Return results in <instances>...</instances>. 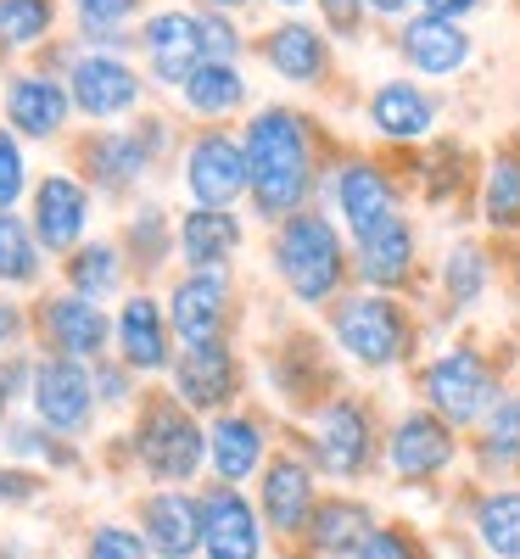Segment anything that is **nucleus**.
Listing matches in <instances>:
<instances>
[{
  "mask_svg": "<svg viewBox=\"0 0 520 559\" xmlns=\"http://www.w3.org/2000/svg\"><path fill=\"white\" fill-rule=\"evenodd\" d=\"M263 62L280 79H292V84H319L330 73V34L292 17V23H280V28L263 34Z\"/></svg>",
  "mask_w": 520,
  "mask_h": 559,
  "instance_id": "18",
  "label": "nucleus"
},
{
  "mask_svg": "<svg viewBox=\"0 0 520 559\" xmlns=\"http://www.w3.org/2000/svg\"><path fill=\"white\" fill-rule=\"evenodd\" d=\"M247 168H252V207L274 224L303 213L314 191V134L308 118L292 107H263L247 123Z\"/></svg>",
  "mask_w": 520,
  "mask_h": 559,
  "instance_id": "1",
  "label": "nucleus"
},
{
  "mask_svg": "<svg viewBox=\"0 0 520 559\" xmlns=\"http://www.w3.org/2000/svg\"><path fill=\"white\" fill-rule=\"evenodd\" d=\"M314 509H319V498H314V471L308 464L292 459V453L269 459V471H263V515H269V526L297 537V532H308Z\"/></svg>",
  "mask_w": 520,
  "mask_h": 559,
  "instance_id": "16",
  "label": "nucleus"
},
{
  "mask_svg": "<svg viewBox=\"0 0 520 559\" xmlns=\"http://www.w3.org/2000/svg\"><path fill=\"white\" fill-rule=\"evenodd\" d=\"M419 397H425L432 414H442L448 426H476V419H487V408L504 392H498L493 364L476 347H448L419 369Z\"/></svg>",
  "mask_w": 520,
  "mask_h": 559,
  "instance_id": "4",
  "label": "nucleus"
},
{
  "mask_svg": "<svg viewBox=\"0 0 520 559\" xmlns=\"http://www.w3.org/2000/svg\"><path fill=\"white\" fill-rule=\"evenodd\" d=\"M39 274V252H34V236L12 218L0 213V280H12V286H23V280Z\"/></svg>",
  "mask_w": 520,
  "mask_h": 559,
  "instance_id": "36",
  "label": "nucleus"
},
{
  "mask_svg": "<svg viewBox=\"0 0 520 559\" xmlns=\"http://www.w3.org/2000/svg\"><path fill=\"white\" fill-rule=\"evenodd\" d=\"M314 7H319V17H324V34H336V39H358V28H364V17H369L364 0H314Z\"/></svg>",
  "mask_w": 520,
  "mask_h": 559,
  "instance_id": "39",
  "label": "nucleus"
},
{
  "mask_svg": "<svg viewBox=\"0 0 520 559\" xmlns=\"http://www.w3.org/2000/svg\"><path fill=\"white\" fill-rule=\"evenodd\" d=\"M375 532V515H369V503L358 498H324L314 509V521H308V543L324 554V559H353Z\"/></svg>",
  "mask_w": 520,
  "mask_h": 559,
  "instance_id": "23",
  "label": "nucleus"
},
{
  "mask_svg": "<svg viewBox=\"0 0 520 559\" xmlns=\"http://www.w3.org/2000/svg\"><path fill=\"white\" fill-rule=\"evenodd\" d=\"M208 453V437L191 426V414H179V403L157 397L146 408V426H140V459L157 481H185L202 464Z\"/></svg>",
  "mask_w": 520,
  "mask_h": 559,
  "instance_id": "7",
  "label": "nucleus"
},
{
  "mask_svg": "<svg viewBox=\"0 0 520 559\" xmlns=\"http://www.w3.org/2000/svg\"><path fill=\"white\" fill-rule=\"evenodd\" d=\"M129 241L140 247V258H146V269H152L157 252H163V213H140V218L129 224Z\"/></svg>",
  "mask_w": 520,
  "mask_h": 559,
  "instance_id": "43",
  "label": "nucleus"
},
{
  "mask_svg": "<svg viewBox=\"0 0 520 559\" xmlns=\"http://www.w3.org/2000/svg\"><path fill=\"white\" fill-rule=\"evenodd\" d=\"M84 218H90V197H84V185H73L68 174H51L34 191V236L45 247H73Z\"/></svg>",
  "mask_w": 520,
  "mask_h": 559,
  "instance_id": "22",
  "label": "nucleus"
},
{
  "mask_svg": "<svg viewBox=\"0 0 520 559\" xmlns=\"http://www.w3.org/2000/svg\"><path fill=\"white\" fill-rule=\"evenodd\" d=\"M68 280H73V297H107L113 286H118V252L107 247V241H90V247H79L73 252V263H68Z\"/></svg>",
  "mask_w": 520,
  "mask_h": 559,
  "instance_id": "35",
  "label": "nucleus"
},
{
  "mask_svg": "<svg viewBox=\"0 0 520 559\" xmlns=\"http://www.w3.org/2000/svg\"><path fill=\"white\" fill-rule=\"evenodd\" d=\"M224 302H229V286L218 274H191V280H179L174 286V331L191 342V347H202V342H218V331H224Z\"/></svg>",
  "mask_w": 520,
  "mask_h": 559,
  "instance_id": "20",
  "label": "nucleus"
},
{
  "mask_svg": "<svg viewBox=\"0 0 520 559\" xmlns=\"http://www.w3.org/2000/svg\"><path fill=\"white\" fill-rule=\"evenodd\" d=\"M0 414H7V381H0Z\"/></svg>",
  "mask_w": 520,
  "mask_h": 559,
  "instance_id": "49",
  "label": "nucleus"
},
{
  "mask_svg": "<svg viewBox=\"0 0 520 559\" xmlns=\"http://www.w3.org/2000/svg\"><path fill=\"white\" fill-rule=\"evenodd\" d=\"M68 96L84 118H118L140 102V79L134 68H123L118 57H79L73 73H68Z\"/></svg>",
  "mask_w": 520,
  "mask_h": 559,
  "instance_id": "15",
  "label": "nucleus"
},
{
  "mask_svg": "<svg viewBox=\"0 0 520 559\" xmlns=\"http://www.w3.org/2000/svg\"><path fill=\"white\" fill-rule=\"evenodd\" d=\"M118 347L134 369H163L168 364V342H163V319L152 297H129L118 313Z\"/></svg>",
  "mask_w": 520,
  "mask_h": 559,
  "instance_id": "29",
  "label": "nucleus"
},
{
  "mask_svg": "<svg viewBox=\"0 0 520 559\" xmlns=\"http://www.w3.org/2000/svg\"><path fill=\"white\" fill-rule=\"evenodd\" d=\"M202 554L208 559H258L263 554L258 515L235 487H213L202 498Z\"/></svg>",
  "mask_w": 520,
  "mask_h": 559,
  "instance_id": "14",
  "label": "nucleus"
},
{
  "mask_svg": "<svg viewBox=\"0 0 520 559\" xmlns=\"http://www.w3.org/2000/svg\"><path fill=\"white\" fill-rule=\"evenodd\" d=\"M90 559H146V537L118 532V526H102L96 537H90Z\"/></svg>",
  "mask_w": 520,
  "mask_h": 559,
  "instance_id": "40",
  "label": "nucleus"
},
{
  "mask_svg": "<svg viewBox=\"0 0 520 559\" xmlns=\"http://www.w3.org/2000/svg\"><path fill=\"white\" fill-rule=\"evenodd\" d=\"M28 492H34V481H28V476L0 471V498H12V503H17V498H28Z\"/></svg>",
  "mask_w": 520,
  "mask_h": 559,
  "instance_id": "45",
  "label": "nucleus"
},
{
  "mask_svg": "<svg viewBox=\"0 0 520 559\" xmlns=\"http://www.w3.org/2000/svg\"><path fill=\"white\" fill-rule=\"evenodd\" d=\"M73 7H79L84 28H113V23H123L134 12V0H73Z\"/></svg>",
  "mask_w": 520,
  "mask_h": 559,
  "instance_id": "42",
  "label": "nucleus"
},
{
  "mask_svg": "<svg viewBox=\"0 0 520 559\" xmlns=\"http://www.w3.org/2000/svg\"><path fill=\"white\" fill-rule=\"evenodd\" d=\"M218 12H235V7H252V0H213Z\"/></svg>",
  "mask_w": 520,
  "mask_h": 559,
  "instance_id": "48",
  "label": "nucleus"
},
{
  "mask_svg": "<svg viewBox=\"0 0 520 559\" xmlns=\"http://www.w3.org/2000/svg\"><path fill=\"white\" fill-rule=\"evenodd\" d=\"M51 28V0H0V39L7 45H39Z\"/></svg>",
  "mask_w": 520,
  "mask_h": 559,
  "instance_id": "37",
  "label": "nucleus"
},
{
  "mask_svg": "<svg viewBox=\"0 0 520 559\" xmlns=\"http://www.w3.org/2000/svg\"><path fill=\"white\" fill-rule=\"evenodd\" d=\"M179 247H185V263H191L197 274H213L235 247H241V224H235L224 207H197L179 224Z\"/></svg>",
  "mask_w": 520,
  "mask_h": 559,
  "instance_id": "24",
  "label": "nucleus"
},
{
  "mask_svg": "<svg viewBox=\"0 0 520 559\" xmlns=\"http://www.w3.org/2000/svg\"><path fill=\"white\" fill-rule=\"evenodd\" d=\"M17 197H23V157H17V140L0 129V213H12Z\"/></svg>",
  "mask_w": 520,
  "mask_h": 559,
  "instance_id": "41",
  "label": "nucleus"
},
{
  "mask_svg": "<svg viewBox=\"0 0 520 559\" xmlns=\"http://www.w3.org/2000/svg\"><path fill=\"white\" fill-rule=\"evenodd\" d=\"M482 459L493 471H515L520 464V397H498L482 419Z\"/></svg>",
  "mask_w": 520,
  "mask_h": 559,
  "instance_id": "34",
  "label": "nucleus"
},
{
  "mask_svg": "<svg viewBox=\"0 0 520 559\" xmlns=\"http://www.w3.org/2000/svg\"><path fill=\"white\" fill-rule=\"evenodd\" d=\"M90 174H96L107 191H118V185L140 179V168H146V140H134V134H102V140H90Z\"/></svg>",
  "mask_w": 520,
  "mask_h": 559,
  "instance_id": "33",
  "label": "nucleus"
},
{
  "mask_svg": "<svg viewBox=\"0 0 520 559\" xmlns=\"http://www.w3.org/2000/svg\"><path fill=\"white\" fill-rule=\"evenodd\" d=\"M482 218L493 229H520V152L515 146L493 152L482 174Z\"/></svg>",
  "mask_w": 520,
  "mask_h": 559,
  "instance_id": "31",
  "label": "nucleus"
},
{
  "mask_svg": "<svg viewBox=\"0 0 520 559\" xmlns=\"http://www.w3.org/2000/svg\"><path fill=\"white\" fill-rule=\"evenodd\" d=\"M398 57L425 79H453V73L470 68V57H476V39H470V28L453 23V17L414 12L398 28Z\"/></svg>",
  "mask_w": 520,
  "mask_h": 559,
  "instance_id": "8",
  "label": "nucleus"
},
{
  "mask_svg": "<svg viewBox=\"0 0 520 559\" xmlns=\"http://www.w3.org/2000/svg\"><path fill=\"white\" fill-rule=\"evenodd\" d=\"M353 559H419V543H414L403 526H375L369 543H364Z\"/></svg>",
  "mask_w": 520,
  "mask_h": 559,
  "instance_id": "38",
  "label": "nucleus"
},
{
  "mask_svg": "<svg viewBox=\"0 0 520 559\" xmlns=\"http://www.w3.org/2000/svg\"><path fill=\"white\" fill-rule=\"evenodd\" d=\"M235 386V364L224 353V342H202L179 358V397L191 408H218Z\"/></svg>",
  "mask_w": 520,
  "mask_h": 559,
  "instance_id": "26",
  "label": "nucleus"
},
{
  "mask_svg": "<svg viewBox=\"0 0 520 559\" xmlns=\"http://www.w3.org/2000/svg\"><path fill=\"white\" fill-rule=\"evenodd\" d=\"M280 7H303V0H280Z\"/></svg>",
  "mask_w": 520,
  "mask_h": 559,
  "instance_id": "50",
  "label": "nucleus"
},
{
  "mask_svg": "<svg viewBox=\"0 0 520 559\" xmlns=\"http://www.w3.org/2000/svg\"><path fill=\"white\" fill-rule=\"evenodd\" d=\"M90 376L73 364V358H51L34 369V414L45 419V426L57 431H79L90 419Z\"/></svg>",
  "mask_w": 520,
  "mask_h": 559,
  "instance_id": "17",
  "label": "nucleus"
},
{
  "mask_svg": "<svg viewBox=\"0 0 520 559\" xmlns=\"http://www.w3.org/2000/svg\"><path fill=\"white\" fill-rule=\"evenodd\" d=\"M330 336H336V347L353 364L392 369L414 347V324H409V308L392 292H358V297L336 302V313H330Z\"/></svg>",
  "mask_w": 520,
  "mask_h": 559,
  "instance_id": "3",
  "label": "nucleus"
},
{
  "mask_svg": "<svg viewBox=\"0 0 520 559\" xmlns=\"http://www.w3.org/2000/svg\"><path fill=\"white\" fill-rule=\"evenodd\" d=\"M476 543L493 559H520V487L476 498Z\"/></svg>",
  "mask_w": 520,
  "mask_h": 559,
  "instance_id": "30",
  "label": "nucleus"
},
{
  "mask_svg": "<svg viewBox=\"0 0 520 559\" xmlns=\"http://www.w3.org/2000/svg\"><path fill=\"white\" fill-rule=\"evenodd\" d=\"M453 453H459L453 426L432 408H409L387 437V464H392L398 481H437L453 464Z\"/></svg>",
  "mask_w": 520,
  "mask_h": 559,
  "instance_id": "6",
  "label": "nucleus"
},
{
  "mask_svg": "<svg viewBox=\"0 0 520 559\" xmlns=\"http://www.w3.org/2000/svg\"><path fill=\"white\" fill-rule=\"evenodd\" d=\"M146 548L163 559H191L202 548V503L185 492H157L146 503Z\"/></svg>",
  "mask_w": 520,
  "mask_h": 559,
  "instance_id": "19",
  "label": "nucleus"
},
{
  "mask_svg": "<svg viewBox=\"0 0 520 559\" xmlns=\"http://www.w3.org/2000/svg\"><path fill=\"white\" fill-rule=\"evenodd\" d=\"M330 197H336V213H342V224L353 229V241L364 236V229H375L381 218L403 213V207H398V185L387 179L381 163H369V157H347V163L336 168Z\"/></svg>",
  "mask_w": 520,
  "mask_h": 559,
  "instance_id": "12",
  "label": "nucleus"
},
{
  "mask_svg": "<svg viewBox=\"0 0 520 559\" xmlns=\"http://www.w3.org/2000/svg\"><path fill=\"white\" fill-rule=\"evenodd\" d=\"M45 324H51L57 347L79 364V358H96L107 347V313L90 302V297H57L51 313H45Z\"/></svg>",
  "mask_w": 520,
  "mask_h": 559,
  "instance_id": "27",
  "label": "nucleus"
},
{
  "mask_svg": "<svg viewBox=\"0 0 520 559\" xmlns=\"http://www.w3.org/2000/svg\"><path fill=\"white\" fill-rule=\"evenodd\" d=\"M185 102H191V112L202 118H224L247 102V79L235 62H202L191 73V84H185Z\"/></svg>",
  "mask_w": 520,
  "mask_h": 559,
  "instance_id": "32",
  "label": "nucleus"
},
{
  "mask_svg": "<svg viewBox=\"0 0 520 559\" xmlns=\"http://www.w3.org/2000/svg\"><path fill=\"white\" fill-rule=\"evenodd\" d=\"M185 185H191V197L202 207H224L229 213L235 197L252 191L247 146H241V140H229V134H218V129L202 134L197 146H191V157H185Z\"/></svg>",
  "mask_w": 520,
  "mask_h": 559,
  "instance_id": "9",
  "label": "nucleus"
},
{
  "mask_svg": "<svg viewBox=\"0 0 520 559\" xmlns=\"http://www.w3.org/2000/svg\"><path fill=\"white\" fill-rule=\"evenodd\" d=\"M419 12H432V17H453V23H464L470 12H482L487 0H414Z\"/></svg>",
  "mask_w": 520,
  "mask_h": 559,
  "instance_id": "44",
  "label": "nucleus"
},
{
  "mask_svg": "<svg viewBox=\"0 0 520 559\" xmlns=\"http://www.w3.org/2000/svg\"><path fill=\"white\" fill-rule=\"evenodd\" d=\"M364 7H369V17H403L414 0H364Z\"/></svg>",
  "mask_w": 520,
  "mask_h": 559,
  "instance_id": "47",
  "label": "nucleus"
},
{
  "mask_svg": "<svg viewBox=\"0 0 520 559\" xmlns=\"http://www.w3.org/2000/svg\"><path fill=\"white\" fill-rule=\"evenodd\" d=\"M353 258H358V280L369 292H398L414 274V224L403 213L381 218L375 229H364V236L353 241Z\"/></svg>",
  "mask_w": 520,
  "mask_h": 559,
  "instance_id": "13",
  "label": "nucleus"
},
{
  "mask_svg": "<svg viewBox=\"0 0 520 559\" xmlns=\"http://www.w3.org/2000/svg\"><path fill=\"white\" fill-rule=\"evenodd\" d=\"M68 107H73L68 84L39 79V73H23V79H12V90H7V118H12V129H23V134H34V140L57 134V129L68 123Z\"/></svg>",
  "mask_w": 520,
  "mask_h": 559,
  "instance_id": "21",
  "label": "nucleus"
},
{
  "mask_svg": "<svg viewBox=\"0 0 520 559\" xmlns=\"http://www.w3.org/2000/svg\"><path fill=\"white\" fill-rule=\"evenodd\" d=\"M274 274L286 280V292L308 308L330 302L347 280V247L342 229L324 213H292L274 229Z\"/></svg>",
  "mask_w": 520,
  "mask_h": 559,
  "instance_id": "2",
  "label": "nucleus"
},
{
  "mask_svg": "<svg viewBox=\"0 0 520 559\" xmlns=\"http://www.w3.org/2000/svg\"><path fill=\"white\" fill-rule=\"evenodd\" d=\"M140 39H146L152 73H157L163 84H174V90H185L202 62H213V57H208V28H202V12H157Z\"/></svg>",
  "mask_w": 520,
  "mask_h": 559,
  "instance_id": "10",
  "label": "nucleus"
},
{
  "mask_svg": "<svg viewBox=\"0 0 520 559\" xmlns=\"http://www.w3.org/2000/svg\"><path fill=\"white\" fill-rule=\"evenodd\" d=\"M375 459V419L358 397H330L314 419V464L336 481H353Z\"/></svg>",
  "mask_w": 520,
  "mask_h": 559,
  "instance_id": "5",
  "label": "nucleus"
},
{
  "mask_svg": "<svg viewBox=\"0 0 520 559\" xmlns=\"http://www.w3.org/2000/svg\"><path fill=\"white\" fill-rule=\"evenodd\" d=\"M208 453H213V471L224 487L247 481L258 464H263V431L252 426L247 414H224L218 426L208 431Z\"/></svg>",
  "mask_w": 520,
  "mask_h": 559,
  "instance_id": "25",
  "label": "nucleus"
},
{
  "mask_svg": "<svg viewBox=\"0 0 520 559\" xmlns=\"http://www.w3.org/2000/svg\"><path fill=\"white\" fill-rule=\"evenodd\" d=\"M442 297H448V308L453 313H470L482 297H487V286H493V258L476 247V241H459V247H448L442 252Z\"/></svg>",
  "mask_w": 520,
  "mask_h": 559,
  "instance_id": "28",
  "label": "nucleus"
},
{
  "mask_svg": "<svg viewBox=\"0 0 520 559\" xmlns=\"http://www.w3.org/2000/svg\"><path fill=\"white\" fill-rule=\"evenodd\" d=\"M17 331H23L17 308H12V302H0V347H7V342H17Z\"/></svg>",
  "mask_w": 520,
  "mask_h": 559,
  "instance_id": "46",
  "label": "nucleus"
},
{
  "mask_svg": "<svg viewBox=\"0 0 520 559\" xmlns=\"http://www.w3.org/2000/svg\"><path fill=\"white\" fill-rule=\"evenodd\" d=\"M369 129L381 134V140H398V146H414V140H425L437 129V112H442V102L432 96L425 84H414V79H381L369 90Z\"/></svg>",
  "mask_w": 520,
  "mask_h": 559,
  "instance_id": "11",
  "label": "nucleus"
}]
</instances>
